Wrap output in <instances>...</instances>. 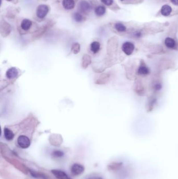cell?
<instances>
[{"label": "cell", "instance_id": "17", "mask_svg": "<svg viewBox=\"0 0 178 179\" xmlns=\"http://www.w3.org/2000/svg\"><path fill=\"white\" fill-rule=\"evenodd\" d=\"M73 19L75 21H76V22H82L84 19L83 15L80 13H74L73 15Z\"/></svg>", "mask_w": 178, "mask_h": 179}, {"label": "cell", "instance_id": "11", "mask_svg": "<svg viewBox=\"0 0 178 179\" xmlns=\"http://www.w3.org/2000/svg\"><path fill=\"white\" fill-rule=\"evenodd\" d=\"M165 46L169 49H175L176 47V42L175 39L170 37H167L165 39Z\"/></svg>", "mask_w": 178, "mask_h": 179}, {"label": "cell", "instance_id": "19", "mask_svg": "<svg viewBox=\"0 0 178 179\" xmlns=\"http://www.w3.org/2000/svg\"><path fill=\"white\" fill-rule=\"evenodd\" d=\"M64 153L60 150L54 151L52 153V156L54 157H57V158H60V157L63 156Z\"/></svg>", "mask_w": 178, "mask_h": 179}, {"label": "cell", "instance_id": "1", "mask_svg": "<svg viewBox=\"0 0 178 179\" xmlns=\"http://www.w3.org/2000/svg\"><path fill=\"white\" fill-rule=\"evenodd\" d=\"M49 11V9L47 5L44 4L39 5L36 10V15L40 19H44L47 15Z\"/></svg>", "mask_w": 178, "mask_h": 179}, {"label": "cell", "instance_id": "3", "mask_svg": "<svg viewBox=\"0 0 178 179\" xmlns=\"http://www.w3.org/2000/svg\"><path fill=\"white\" fill-rule=\"evenodd\" d=\"M122 49L125 54L127 56H130L133 52L135 49V46L131 42H125L122 45Z\"/></svg>", "mask_w": 178, "mask_h": 179}, {"label": "cell", "instance_id": "9", "mask_svg": "<svg viewBox=\"0 0 178 179\" xmlns=\"http://www.w3.org/2000/svg\"><path fill=\"white\" fill-rule=\"evenodd\" d=\"M32 25V21L30 19H23L22 21L20 27L22 30L25 31H27L31 28Z\"/></svg>", "mask_w": 178, "mask_h": 179}, {"label": "cell", "instance_id": "20", "mask_svg": "<svg viewBox=\"0 0 178 179\" xmlns=\"http://www.w3.org/2000/svg\"><path fill=\"white\" fill-rule=\"evenodd\" d=\"M101 1L107 6H110L113 3V0H101Z\"/></svg>", "mask_w": 178, "mask_h": 179}, {"label": "cell", "instance_id": "22", "mask_svg": "<svg viewBox=\"0 0 178 179\" xmlns=\"http://www.w3.org/2000/svg\"><path fill=\"white\" fill-rule=\"evenodd\" d=\"M172 3L174 4L175 5L178 6V0H171Z\"/></svg>", "mask_w": 178, "mask_h": 179}, {"label": "cell", "instance_id": "5", "mask_svg": "<svg viewBox=\"0 0 178 179\" xmlns=\"http://www.w3.org/2000/svg\"><path fill=\"white\" fill-rule=\"evenodd\" d=\"M71 173L73 176H78L84 171V167L80 164L75 163L71 167Z\"/></svg>", "mask_w": 178, "mask_h": 179}, {"label": "cell", "instance_id": "23", "mask_svg": "<svg viewBox=\"0 0 178 179\" xmlns=\"http://www.w3.org/2000/svg\"><path fill=\"white\" fill-rule=\"evenodd\" d=\"M87 179H102L100 177H96V176H93V177H90Z\"/></svg>", "mask_w": 178, "mask_h": 179}, {"label": "cell", "instance_id": "12", "mask_svg": "<svg viewBox=\"0 0 178 179\" xmlns=\"http://www.w3.org/2000/svg\"><path fill=\"white\" fill-rule=\"evenodd\" d=\"M161 14L164 16H168L172 12V8L168 5H164L161 9Z\"/></svg>", "mask_w": 178, "mask_h": 179}, {"label": "cell", "instance_id": "7", "mask_svg": "<svg viewBox=\"0 0 178 179\" xmlns=\"http://www.w3.org/2000/svg\"><path fill=\"white\" fill-rule=\"evenodd\" d=\"M18 74V72L17 69L14 67L11 68L7 71L6 76L8 79H11L17 77Z\"/></svg>", "mask_w": 178, "mask_h": 179}, {"label": "cell", "instance_id": "10", "mask_svg": "<svg viewBox=\"0 0 178 179\" xmlns=\"http://www.w3.org/2000/svg\"><path fill=\"white\" fill-rule=\"evenodd\" d=\"M137 73L140 76H146L150 74V69L145 64H140L138 69Z\"/></svg>", "mask_w": 178, "mask_h": 179}, {"label": "cell", "instance_id": "14", "mask_svg": "<svg viewBox=\"0 0 178 179\" xmlns=\"http://www.w3.org/2000/svg\"><path fill=\"white\" fill-rule=\"evenodd\" d=\"M100 49V44L98 42H93L90 44V50L94 54H97Z\"/></svg>", "mask_w": 178, "mask_h": 179}, {"label": "cell", "instance_id": "8", "mask_svg": "<svg viewBox=\"0 0 178 179\" xmlns=\"http://www.w3.org/2000/svg\"><path fill=\"white\" fill-rule=\"evenodd\" d=\"M62 5L65 9L71 10L73 9L75 4L74 0H63Z\"/></svg>", "mask_w": 178, "mask_h": 179}, {"label": "cell", "instance_id": "2", "mask_svg": "<svg viewBox=\"0 0 178 179\" xmlns=\"http://www.w3.org/2000/svg\"><path fill=\"white\" fill-rule=\"evenodd\" d=\"M17 144L19 147L23 149L28 148L30 145V141L28 137L24 135L19 136L17 139Z\"/></svg>", "mask_w": 178, "mask_h": 179}, {"label": "cell", "instance_id": "25", "mask_svg": "<svg viewBox=\"0 0 178 179\" xmlns=\"http://www.w3.org/2000/svg\"><path fill=\"white\" fill-rule=\"evenodd\" d=\"M121 1H123V0H121Z\"/></svg>", "mask_w": 178, "mask_h": 179}, {"label": "cell", "instance_id": "18", "mask_svg": "<svg viewBox=\"0 0 178 179\" xmlns=\"http://www.w3.org/2000/svg\"><path fill=\"white\" fill-rule=\"evenodd\" d=\"M30 173L32 176L36 178H42L43 179H47V177L45 175H42L41 173L36 172L35 171H30Z\"/></svg>", "mask_w": 178, "mask_h": 179}, {"label": "cell", "instance_id": "15", "mask_svg": "<svg viewBox=\"0 0 178 179\" xmlns=\"http://www.w3.org/2000/svg\"><path fill=\"white\" fill-rule=\"evenodd\" d=\"M105 8L104 6H98L96 7L95 9V13L97 16H103L105 13Z\"/></svg>", "mask_w": 178, "mask_h": 179}, {"label": "cell", "instance_id": "16", "mask_svg": "<svg viewBox=\"0 0 178 179\" xmlns=\"http://www.w3.org/2000/svg\"><path fill=\"white\" fill-rule=\"evenodd\" d=\"M115 28L117 31L119 32H124L127 30L126 27L123 24L120 23H117L115 24Z\"/></svg>", "mask_w": 178, "mask_h": 179}, {"label": "cell", "instance_id": "24", "mask_svg": "<svg viewBox=\"0 0 178 179\" xmlns=\"http://www.w3.org/2000/svg\"><path fill=\"white\" fill-rule=\"evenodd\" d=\"M6 1H11L12 0H6Z\"/></svg>", "mask_w": 178, "mask_h": 179}, {"label": "cell", "instance_id": "13", "mask_svg": "<svg viewBox=\"0 0 178 179\" xmlns=\"http://www.w3.org/2000/svg\"><path fill=\"white\" fill-rule=\"evenodd\" d=\"M4 135L5 139L8 141L13 140V138L14 137V134L13 131L7 128H5L4 129Z\"/></svg>", "mask_w": 178, "mask_h": 179}, {"label": "cell", "instance_id": "4", "mask_svg": "<svg viewBox=\"0 0 178 179\" xmlns=\"http://www.w3.org/2000/svg\"><path fill=\"white\" fill-rule=\"evenodd\" d=\"M78 8L80 12L82 13H87L90 11L92 7L88 2L85 0L81 1L78 5Z\"/></svg>", "mask_w": 178, "mask_h": 179}, {"label": "cell", "instance_id": "21", "mask_svg": "<svg viewBox=\"0 0 178 179\" xmlns=\"http://www.w3.org/2000/svg\"><path fill=\"white\" fill-rule=\"evenodd\" d=\"M162 89V85L160 84H156L155 85V89L156 90H159Z\"/></svg>", "mask_w": 178, "mask_h": 179}, {"label": "cell", "instance_id": "6", "mask_svg": "<svg viewBox=\"0 0 178 179\" xmlns=\"http://www.w3.org/2000/svg\"><path fill=\"white\" fill-rule=\"evenodd\" d=\"M51 172L57 179H70L69 176L62 171L53 170L51 171Z\"/></svg>", "mask_w": 178, "mask_h": 179}]
</instances>
